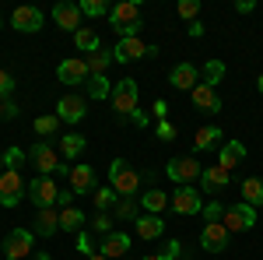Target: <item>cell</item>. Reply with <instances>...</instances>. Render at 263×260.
I'll return each instance as SVG.
<instances>
[{
    "label": "cell",
    "mask_w": 263,
    "mask_h": 260,
    "mask_svg": "<svg viewBox=\"0 0 263 260\" xmlns=\"http://www.w3.org/2000/svg\"><path fill=\"white\" fill-rule=\"evenodd\" d=\"M78 11L88 14V18H109V11H112V7H109L105 0H81V4H78Z\"/></svg>",
    "instance_id": "cell-36"
},
{
    "label": "cell",
    "mask_w": 263,
    "mask_h": 260,
    "mask_svg": "<svg viewBox=\"0 0 263 260\" xmlns=\"http://www.w3.org/2000/svg\"><path fill=\"white\" fill-rule=\"evenodd\" d=\"M84 260H109V257H102V253H91V257H84Z\"/></svg>",
    "instance_id": "cell-54"
},
{
    "label": "cell",
    "mask_w": 263,
    "mask_h": 260,
    "mask_svg": "<svg viewBox=\"0 0 263 260\" xmlns=\"http://www.w3.org/2000/svg\"><path fill=\"white\" fill-rule=\"evenodd\" d=\"M134 225H137V229H134L137 239H162L165 236V221L158 218V215H141Z\"/></svg>",
    "instance_id": "cell-22"
},
{
    "label": "cell",
    "mask_w": 263,
    "mask_h": 260,
    "mask_svg": "<svg viewBox=\"0 0 263 260\" xmlns=\"http://www.w3.org/2000/svg\"><path fill=\"white\" fill-rule=\"evenodd\" d=\"M242 204H249V207H263V180L260 176H249V180H242Z\"/></svg>",
    "instance_id": "cell-26"
},
{
    "label": "cell",
    "mask_w": 263,
    "mask_h": 260,
    "mask_svg": "<svg viewBox=\"0 0 263 260\" xmlns=\"http://www.w3.org/2000/svg\"><path fill=\"white\" fill-rule=\"evenodd\" d=\"M0 162H4V169H11V172H21V162H25V151H21V148H7V151L0 155Z\"/></svg>",
    "instance_id": "cell-37"
},
{
    "label": "cell",
    "mask_w": 263,
    "mask_h": 260,
    "mask_svg": "<svg viewBox=\"0 0 263 260\" xmlns=\"http://www.w3.org/2000/svg\"><path fill=\"white\" fill-rule=\"evenodd\" d=\"M57 78H60L63 84H84V81L91 78L88 60H81V57H67V60L57 67Z\"/></svg>",
    "instance_id": "cell-14"
},
{
    "label": "cell",
    "mask_w": 263,
    "mask_h": 260,
    "mask_svg": "<svg viewBox=\"0 0 263 260\" xmlns=\"http://www.w3.org/2000/svg\"><path fill=\"white\" fill-rule=\"evenodd\" d=\"M57 229H60V211H53V207L39 211V218H35V232H39V239L57 236Z\"/></svg>",
    "instance_id": "cell-24"
},
{
    "label": "cell",
    "mask_w": 263,
    "mask_h": 260,
    "mask_svg": "<svg viewBox=\"0 0 263 260\" xmlns=\"http://www.w3.org/2000/svg\"><path fill=\"white\" fill-rule=\"evenodd\" d=\"M84 113H88V106H84V99H78V95H63V99L57 102V116H60V123H81Z\"/></svg>",
    "instance_id": "cell-17"
},
{
    "label": "cell",
    "mask_w": 263,
    "mask_h": 260,
    "mask_svg": "<svg viewBox=\"0 0 263 260\" xmlns=\"http://www.w3.org/2000/svg\"><path fill=\"white\" fill-rule=\"evenodd\" d=\"M190 95H193V106H197V109H203V113H221V99H218V92H214V88L197 84Z\"/></svg>",
    "instance_id": "cell-23"
},
{
    "label": "cell",
    "mask_w": 263,
    "mask_h": 260,
    "mask_svg": "<svg viewBox=\"0 0 263 260\" xmlns=\"http://www.w3.org/2000/svg\"><path fill=\"white\" fill-rule=\"evenodd\" d=\"M74 46H78L81 53L91 57V53H99V49H102V39H99L95 28H81V32H74Z\"/></svg>",
    "instance_id": "cell-27"
},
{
    "label": "cell",
    "mask_w": 263,
    "mask_h": 260,
    "mask_svg": "<svg viewBox=\"0 0 263 260\" xmlns=\"http://www.w3.org/2000/svg\"><path fill=\"white\" fill-rule=\"evenodd\" d=\"M228 180H232V172L228 169H221V165H211V169H203L200 172V190L211 197V194H221L224 186H228Z\"/></svg>",
    "instance_id": "cell-18"
},
{
    "label": "cell",
    "mask_w": 263,
    "mask_h": 260,
    "mask_svg": "<svg viewBox=\"0 0 263 260\" xmlns=\"http://www.w3.org/2000/svg\"><path fill=\"white\" fill-rule=\"evenodd\" d=\"M0 120H18V106H14V99H0Z\"/></svg>",
    "instance_id": "cell-42"
},
{
    "label": "cell",
    "mask_w": 263,
    "mask_h": 260,
    "mask_svg": "<svg viewBox=\"0 0 263 260\" xmlns=\"http://www.w3.org/2000/svg\"><path fill=\"white\" fill-rule=\"evenodd\" d=\"M162 257L165 260H179L182 257V242L179 239H168V242H165V250H162Z\"/></svg>",
    "instance_id": "cell-43"
},
{
    "label": "cell",
    "mask_w": 263,
    "mask_h": 260,
    "mask_svg": "<svg viewBox=\"0 0 263 260\" xmlns=\"http://www.w3.org/2000/svg\"><path fill=\"white\" fill-rule=\"evenodd\" d=\"M126 250H130V236H126V232H109V236H102V246H99L102 257L120 260V257H126Z\"/></svg>",
    "instance_id": "cell-19"
},
{
    "label": "cell",
    "mask_w": 263,
    "mask_h": 260,
    "mask_svg": "<svg viewBox=\"0 0 263 260\" xmlns=\"http://www.w3.org/2000/svg\"><path fill=\"white\" fill-rule=\"evenodd\" d=\"M21 197H25V180H21V172L4 169V172H0V204H4V207H18Z\"/></svg>",
    "instance_id": "cell-11"
},
{
    "label": "cell",
    "mask_w": 263,
    "mask_h": 260,
    "mask_svg": "<svg viewBox=\"0 0 263 260\" xmlns=\"http://www.w3.org/2000/svg\"><path fill=\"white\" fill-rule=\"evenodd\" d=\"M11 92H14V74L0 67V99H11Z\"/></svg>",
    "instance_id": "cell-41"
},
{
    "label": "cell",
    "mask_w": 263,
    "mask_h": 260,
    "mask_svg": "<svg viewBox=\"0 0 263 260\" xmlns=\"http://www.w3.org/2000/svg\"><path fill=\"white\" fill-rule=\"evenodd\" d=\"M67 186H70L78 197H84V194H95V165H88V162H78V165H70Z\"/></svg>",
    "instance_id": "cell-12"
},
{
    "label": "cell",
    "mask_w": 263,
    "mask_h": 260,
    "mask_svg": "<svg viewBox=\"0 0 263 260\" xmlns=\"http://www.w3.org/2000/svg\"><path fill=\"white\" fill-rule=\"evenodd\" d=\"M218 141H221V127H200L197 137H193V148L197 151H211V148H218Z\"/></svg>",
    "instance_id": "cell-30"
},
{
    "label": "cell",
    "mask_w": 263,
    "mask_h": 260,
    "mask_svg": "<svg viewBox=\"0 0 263 260\" xmlns=\"http://www.w3.org/2000/svg\"><path fill=\"white\" fill-rule=\"evenodd\" d=\"M155 116H158V120H168V102H155Z\"/></svg>",
    "instance_id": "cell-49"
},
{
    "label": "cell",
    "mask_w": 263,
    "mask_h": 260,
    "mask_svg": "<svg viewBox=\"0 0 263 260\" xmlns=\"http://www.w3.org/2000/svg\"><path fill=\"white\" fill-rule=\"evenodd\" d=\"M109 63H116V60H112V49H99V53L88 57V71H91V74H105Z\"/></svg>",
    "instance_id": "cell-35"
},
{
    "label": "cell",
    "mask_w": 263,
    "mask_h": 260,
    "mask_svg": "<svg viewBox=\"0 0 263 260\" xmlns=\"http://www.w3.org/2000/svg\"><path fill=\"white\" fill-rule=\"evenodd\" d=\"M155 53H158V46H151V42H144V39H120L116 49H112V60L116 63H137L144 57H155Z\"/></svg>",
    "instance_id": "cell-6"
},
{
    "label": "cell",
    "mask_w": 263,
    "mask_h": 260,
    "mask_svg": "<svg viewBox=\"0 0 263 260\" xmlns=\"http://www.w3.org/2000/svg\"><path fill=\"white\" fill-rule=\"evenodd\" d=\"M141 207L147 211V215H162L165 207H168V194H162V190H144V197H141Z\"/></svg>",
    "instance_id": "cell-25"
},
{
    "label": "cell",
    "mask_w": 263,
    "mask_h": 260,
    "mask_svg": "<svg viewBox=\"0 0 263 260\" xmlns=\"http://www.w3.org/2000/svg\"><path fill=\"white\" fill-rule=\"evenodd\" d=\"M200 215H203V221H207V225H214V221H221V218H224V204H221V200H211V204L203 207Z\"/></svg>",
    "instance_id": "cell-39"
},
{
    "label": "cell",
    "mask_w": 263,
    "mask_h": 260,
    "mask_svg": "<svg viewBox=\"0 0 263 260\" xmlns=\"http://www.w3.org/2000/svg\"><path fill=\"white\" fill-rule=\"evenodd\" d=\"M32 260H49V253H32Z\"/></svg>",
    "instance_id": "cell-52"
},
{
    "label": "cell",
    "mask_w": 263,
    "mask_h": 260,
    "mask_svg": "<svg viewBox=\"0 0 263 260\" xmlns=\"http://www.w3.org/2000/svg\"><path fill=\"white\" fill-rule=\"evenodd\" d=\"M165 172H168V180L176 183V186H193V180H200L203 165L197 159H190V155H182V159H172L165 165Z\"/></svg>",
    "instance_id": "cell-4"
},
{
    "label": "cell",
    "mask_w": 263,
    "mask_h": 260,
    "mask_svg": "<svg viewBox=\"0 0 263 260\" xmlns=\"http://www.w3.org/2000/svg\"><path fill=\"white\" fill-rule=\"evenodd\" d=\"M78 250H81L84 257H91V253H95V246H91V236H88V232H78Z\"/></svg>",
    "instance_id": "cell-46"
},
{
    "label": "cell",
    "mask_w": 263,
    "mask_h": 260,
    "mask_svg": "<svg viewBox=\"0 0 263 260\" xmlns=\"http://www.w3.org/2000/svg\"><path fill=\"white\" fill-rule=\"evenodd\" d=\"M168 84L179 88V92H193V88L200 84V67H193V63H176V67L168 71Z\"/></svg>",
    "instance_id": "cell-16"
},
{
    "label": "cell",
    "mask_w": 263,
    "mask_h": 260,
    "mask_svg": "<svg viewBox=\"0 0 263 260\" xmlns=\"http://www.w3.org/2000/svg\"><path fill=\"white\" fill-rule=\"evenodd\" d=\"M91 229L102 232V236H109V232H112V218H109V215H95V225H91Z\"/></svg>",
    "instance_id": "cell-45"
},
{
    "label": "cell",
    "mask_w": 263,
    "mask_h": 260,
    "mask_svg": "<svg viewBox=\"0 0 263 260\" xmlns=\"http://www.w3.org/2000/svg\"><path fill=\"white\" fill-rule=\"evenodd\" d=\"M197 14H200V4L197 0H179V18L197 21Z\"/></svg>",
    "instance_id": "cell-40"
},
{
    "label": "cell",
    "mask_w": 263,
    "mask_h": 260,
    "mask_svg": "<svg viewBox=\"0 0 263 260\" xmlns=\"http://www.w3.org/2000/svg\"><path fill=\"white\" fill-rule=\"evenodd\" d=\"M28 159L39 169V176H53V172L60 169V155H57V148H53L49 141H35L32 151H28Z\"/></svg>",
    "instance_id": "cell-9"
},
{
    "label": "cell",
    "mask_w": 263,
    "mask_h": 260,
    "mask_svg": "<svg viewBox=\"0 0 263 260\" xmlns=\"http://www.w3.org/2000/svg\"><path fill=\"white\" fill-rule=\"evenodd\" d=\"M130 120H134V127H147V113L137 109V113H130Z\"/></svg>",
    "instance_id": "cell-50"
},
{
    "label": "cell",
    "mask_w": 263,
    "mask_h": 260,
    "mask_svg": "<svg viewBox=\"0 0 263 260\" xmlns=\"http://www.w3.org/2000/svg\"><path fill=\"white\" fill-rule=\"evenodd\" d=\"M84 144H88V141H84L81 134H63V137H60V155H63V162H74L84 151Z\"/></svg>",
    "instance_id": "cell-28"
},
{
    "label": "cell",
    "mask_w": 263,
    "mask_h": 260,
    "mask_svg": "<svg viewBox=\"0 0 263 260\" xmlns=\"http://www.w3.org/2000/svg\"><path fill=\"white\" fill-rule=\"evenodd\" d=\"M88 95H91L95 102L109 99V95H112V81L105 78V74H91V78H88Z\"/></svg>",
    "instance_id": "cell-31"
},
{
    "label": "cell",
    "mask_w": 263,
    "mask_h": 260,
    "mask_svg": "<svg viewBox=\"0 0 263 260\" xmlns=\"http://www.w3.org/2000/svg\"><path fill=\"white\" fill-rule=\"evenodd\" d=\"M109 21H112V28H116V36L120 39H141V4L137 0H120L112 11H109Z\"/></svg>",
    "instance_id": "cell-1"
},
{
    "label": "cell",
    "mask_w": 263,
    "mask_h": 260,
    "mask_svg": "<svg viewBox=\"0 0 263 260\" xmlns=\"http://www.w3.org/2000/svg\"><path fill=\"white\" fill-rule=\"evenodd\" d=\"M32 127H35L39 137H57V134H60V116H57V113H49V116H35Z\"/></svg>",
    "instance_id": "cell-32"
},
{
    "label": "cell",
    "mask_w": 263,
    "mask_h": 260,
    "mask_svg": "<svg viewBox=\"0 0 263 260\" xmlns=\"http://www.w3.org/2000/svg\"><path fill=\"white\" fill-rule=\"evenodd\" d=\"M0 25H4V18H0Z\"/></svg>",
    "instance_id": "cell-56"
},
{
    "label": "cell",
    "mask_w": 263,
    "mask_h": 260,
    "mask_svg": "<svg viewBox=\"0 0 263 260\" xmlns=\"http://www.w3.org/2000/svg\"><path fill=\"white\" fill-rule=\"evenodd\" d=\"M256 88H260V95H263V71H260V81H256Z\"/></svg>",
    "instance_id": "cell-55"
},
{
    "label": "cell",
    "mask_w": 263,
    "mask_h": 260,
    "mask_svg": "<svg viewBox=\"0 0 263 260\" xmlns=\"http://www.w3.org/2000/svg\"><path fill=\"white\" fill-rule=\"evenodd\" d=\"M74 197H78V194H74L70 186H60V197H57V204H60V211H63V207H74V204H70Z\"/></svg>",
    "instance_id": "cell-47"
},
{
    "label": "cell",
    "mask_w": 263,
    "mask_h": 260,
    "mask_svg": "<svg viewBox=\"0 0 263 260\" xmlns=\"http://www.w3.org/2000/svg\"><path fill=\"white\" fill-rule=\"evenodd\" d=\"M53 21L60 25L63 32H81V11H78V4H57L53 7Z\"/></svg>",
    "instance_id": "cell-20"
},
{
    "label": "cell",
    "mask_w": 263,
    "mask_h": 260,
    "mask_svg": "<svg viewBox=\"0 0 263 260\" xmlns=\"http://www.w3.org/2000/svg\"><path fill=\"white\" fill-rule=\"evenodd\" d=\"M84 211L81 207H63L60 211V229L63 232H84Z\"/></svg>",
    "instance_id": "cell-29"
},
{
    "label": "cell",
    "mask_w": 263,
    "mask_h": 260,
    "mask_svg": "<svg viewBox=\"0 0 263 260\" xmlns=\"http://www.w3.org/2000/svg\"><path fill=\"white\" fill-rule=\"evenodd\" d=\"M190 36H193V39H200V36H203V25H200V21H190Z\"/></svg>",
    "instance_id": "cell-51"
},
{
    "label": "cell",
    "mask_w": 263,
    "mask_h": 260,
    "mask_svg": "<svg viewBox=\"0 0 263 260\" xmlns=\"http://www.w3.org/2000/svg\"><path fill=\"white\" fill-rule=\"evenodd\" d=\"M137 81L134 78H123L112 84V95H109V102H112V109L120 113V120H130V113H137Z\"/></svg>",
    "instance_id": "cell-3"
},
{
    "label": "cell",
    "mask_w": 263,
    "mask_h": 260,
    "mask_svg": "<svg viewBox=\"0 0 263 260\" xmlns=\"http://www.w3.org/2000/svg\"><path fill=\"white\" fill-rule=\"evenodd\" d=\"M112 211H116V218H120V221H137V204H134L130 197H120V204H116Z\"/></svg>",
    "instance_id": "cell-38"
},
{
    "label": "cell",
    "mask_w": 263,
    "mask_h": 260,
    "mask_svg": "<svg viewBox=\"0 0 263 260\" xmlns=\"http://www.w3.org/2000/svg\"><path fill=\"white\" fill-rule=\"evenodd\" d=\"M42 21H46V14H42L39 7H32V4H21V7L11 11V25H14L18 32H39Z\"/></svg>",
    "instance_id": "cell-13"
},
{
    "label": "cell",
    "mask_w": 263,
    "mask_h": 260,
    "mask_svg": "<svg viewBox=\"0 0 263 260\" xmlns=\"http://www.w3.org/2000/svg\"><path fill=\"white\" fill-rule=\"evenodd\" d=\"M228 239H232V232L224 229L221 221L203 225V232H200V246L207 250V253H224V250H228Z\"/></svg>",
    "instance_id": "cell-15"
},
{
    "label": "cell",
    "mask_w": 263,
    "mask_h": 260,
    "mask_svg": "<svg viewBox=\"0 0 263 260\" xmlns=\"http://www.w3.org/2000/svg\"><path fill=\"white\" fill-rule=\"evenodd\" d=\"M60 197V186L53 183V176H35V180L28 183V200L35 204V211H46V207H53Z\"/></svg>",
    "instance_id": "cell-5"
},
{
    "label": "cell",
    "mask_w": 263,
    "mask_h": 260,
    "mask_svg": "<svg viewBox=\"0 0 263 260\" xmlns=\"http://www.w3.org/2000/svg\"><path fill=\"white\" fill-rule=\"evenodd\" d=\"M221 225L228 232H249V229L256 225V207H249V204H232V207H224Z\"/></svg>",
    "instance_id": "cell-10"
},
{
    "label": "cell",
    "mask_w": 263,
    "mask_h": 260,
    "mask_svg": "<svg viewBox=\"0 0 263 260\" xmlns=\"http://www.w3.org/2000/svg\"><path fill=\"white\" fill-rule=\"evenodd\" d=\"M235 11H239V14H253V11H256V4H253V0H239V4H235Z\"/></svg>",
    "instance_id": "cell-48"
},
{
    "label": "cell",
    "mask_w": 263,
    "mask_h": 260,
    "mask_svg": "<svg viewBox=\"0 0 263 260\" xmlns=\"http://www.w3.org/2000/svg\"><path fill=\"white\" fill-rule=\"evenodd\" d=\"M109 186H112L120 197H134V194L141 190V172H137L130 162L112 159V165H109Z\"/></svg>",
    "instance_id": "cell-2"
},
{
    "label": "cell",
    "mask_w": 263,
    "mask_h": 260,
    "mask_svg": "<svg viewBox=\"0 0 263 260\" xmlns=\"http://www.w3.org/2000/svg\"><path fill=\"white\" fill-rule=\"evenodd\" d=\"M32 246H35L32 229H11L7 239H4V253H7V260H25L32 257Z\"/></svg>",
    "instance_id": "cell-7"
},
{
    "label": "cell",
    "mask_w": 263,
    "mask_h": 260,
    "mask_svg": "<svg viewBox=\"0 0 263 260\" xmlns=\"http://www.w3.org/2000/svg\"><path fill=\"white\" fill-rule=\"evenodd\" d=\"M144 260H165V257H162V253H147Z\"/></svg>",
    "instance_id": "cell-53"
},
{
    "label": "cell",
    "mask_w": 263,
    "mask_h": 260,
    "mask_svg": "<svg viewBox=\"0 0 263 260\" xmlns=\"http://www.w3.org/2000/svg\"><path fill=\"white\" fill-rule=\"evenodd\" d=\"M155 137H158V141H172V137H176V127H172L168 120H158V130H155Z\"/></svg>",
    "instance_id": "cell-44"
},
{
    "label": "cell",
    "mask_w": 263,
    "mask_h": 260,
    "mask_svg": "<svg viewBox=\"0 0 263 260\" xmlns=\"http://www.w3.org/2000/svg\"><path fill=\"white\" fill-rule=\"evenodd\" d=\"M246 155H249V151H246V144H242V141H224V144H221V151H218V165L232 172V169H235L239 162H246Z\"/></svg>",
    "instance_id": "cell-21"
},
{
    "label": "cell",
    "mask_w": 263,
    "mask_h": 260,
    "mask_svg": "<svg viewBox=\"0 0 263 260\" xmlns=\"http://www.w3.org/2000/svg\"><path fill=\"white\" fill-rule=\"evenodd\" d=\"M221 78H224V63H221V60H207V63H203V71H200V84L214 88V84H218Z\"/></svg>",
    "instance_id": "cell-33"
},
{
    "label": "cell",
    "mask_w": 263,
    "mask_h": 260,
    "mask_svg": "<svg viewBox=\"0 0 263 260\" xmlns=\"http://www.w3.org/2000/svg\"><path fill=\"white\" fill-rule=\"evenodd\" d=\"M95 207H99V211H109V207H116V204H120V194H116V190H112V186H95Z\"/></svg>",
    "instance_id": "cell-34"
},
{
    "label": "cell",
    "mask_w": 263,
    "mask_h": 260,
    "mask_svg": "<svg viewBox=\"0 0 263 260\" xmlns=\"http://www.w3.org/2000/svg\"><path fill=\"white\" fill-rule=\"evenodd\" d=\"M176 215H200L203 211V194L197 186H176V194L168 197Z\"/></svg>",
    "instance_id": "cell-8"
}]
</instances>
